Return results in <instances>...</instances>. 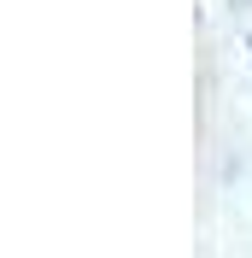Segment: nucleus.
I'll return each mask as SVG.
<instances>
[]
</instances>
